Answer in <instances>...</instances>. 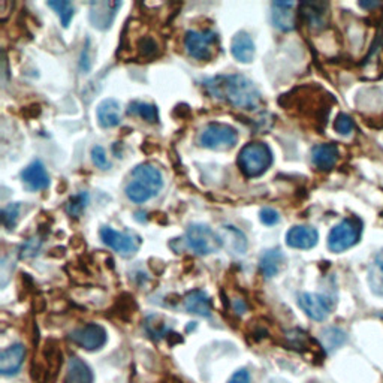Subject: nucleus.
Returning a JSON list of instances; mask_svg holds the SVG:
<instances>
[{
	"label": "nucleus",
	"instance_id": "1",
	"mask_svg": "<svg viewBox=\"0 0 383 383\" xmlns=\"http://www.w3.org/2000/svg\"><path fill=\"white\" fill-rule=\"evenodd\" d=\"M205 90L234 108L254 111L262 105V95L250 78L241 74L217 75L204 81Z\"/></svg>",
	"mask_w": 383,
	"mask_h": 383
},
{
	"label": "nucleus",
	"instance_id": "2",
	"mask_svg": "<svg viewBox=\"0 0 383 383\" xmlns=\"http://www.w3.org/2000/svg\"><path fill=\"white\" fill-rule=\"evenodd\" d=\"M163 188L161 169L151 163H141L132 171V180L124 189L126 196L135 204H144Z\"/></svg>",
	"mask_w": 383,
	"mask_h": 383
},
{
	"label": "nucleus",
	"instance_id": "3",
	"mask_svg": "<svg viewBox=\"0 0 383 383\" xmlns=\"http://www.w3.org/2000/svg\"><path fill=\"white\" fill-rule=\"evenodd\" d=\"M273 163V153L264 143H249L238 154V166L246 177L257 178L268 171Z\"/></svg>",
	"mask_w": 383,
	"mask_h": 383
},
{
	"label": "nucleus",
	"instance_id": "4",
	"mask_svg": "<svg viewBox=\"0 0 383 383\" xmlns=\"http://www.w3.org/2000/svg\"><path fill=\"white\" fill-rule=\"evenodd\" d=\"M200 146L208 150L226 151L235 147L238 141V132L232 126L225 123H210L200 134Z\"/></svg>",
	"mask_w": 383,
	"mask_h": 383
},
{
	"label": "nucleus",
	"instance_id": "5",
	"mask_svg": "<svg viewBox=\"0 0 383 383\" xmlns=\"http://www.w3.org/2000/svg\"><path fill=\"white\" fill-rule=\"evenodd\" d=\"M362 232V222L358 217H347L337 223L328 235V249L342 253L358 243Z\"/></svg>",
	"mask_w": 383,
	"mask_h": 383
},
{
	"label": "nucleus",
	"instance_id": "6",
	"mask_svg": "<svg viewBox=\"0 0 383 383\" xmlns=\"http://www.w3.org/2000/svg\"><path fill=\"white\" fill-rule=\"evenodd\" d=\"M219 36L212 31H189L184 36V48L196 60H210L216 53Z\"/></svg>",
	"mask_w": 383,
	"mask_h": 383
},
{
	"label": "nucleus",
	"instance_id": "7",
	"mask_svg": "<svg viewBox=\"0 0 383 383\" xmlns=\"http://www.w3.org/2000/svg\"><path fill=\"white\" fill-rule=\"evenodd\" d=\"M188 246L201 257H207L222 249V241L219 234L212 231L210 226L203 223H193L186 231Z\"/></svg>",
	"mask_w": 383,
	"mask_h": 383
},
{
	"label": "nucleus",
	"instance_id": "8",
	"mask_svg": "<svg viewBox=\"0 0 383 383\" xmlns=\"http://www.w3.org/2000/svg\"><path fill=\"white\" fill-rule=\"evenodd\" d=\"M99 234H101L104 244L120 253L122 257H131L141 246V238L132 232H117L109 226H104Z\"/></svg>",
	"mask_w": 383,
	"mask_h": 383
},
{
	"label": "nucleus",
	"instance_id": "9",
	"mask_svg": "<svg viewBox=\"0 0 383 383\" xmlns=\"http://www.w3.org/2000/svg\"><path fill=\"white\" fill-rule=\"evenodd\" d=\"M69 338L82 349L97 350L107 343L108 337H107V331L104 326L97 323H89L70 333Z\"/></svg>",
	"mask_w": 383,
	"mask_h": 383
},
{
	"label": "nucleus",
	"instance_id": "10",
	"mask_svg": "<svg viewBox=\"0 0 383 383\" xmlns=\"http://www.w3.org/2000/svg\"><path fill=\"white\" fill-rule=\"evenodd\" d=\"M298 304H300V307L310 319L318 322H322L328 318L333 310V306L328 298L310 292H304L298 296Z\"/></svg>",
	"mask_w": 383,
	"mask_h": 383
},
{
	"label": "nucleus",
	"instance_id": "11",
	"mask_svg": "<svg viewBox=\"0 0 383 383\" xmlns=\"http://www.w3.org/2000/svg\"><path fill=\"white\" fill-rule=\"evenodd\" d=\"M122 8V2H93L90 4V23L99 31H107L114 21L117 11Z\"/></svg>",
	"mask_w": 383,
	"mask_h": 383
},
{
	"label": "nucleus",
	"instance_id": "12",
	"mask_svg": "<svg viewBox=\"0 0 383 383\" xmlns=\"http://www.w3.org/2000/svg\"><path fill=\"white\" fill-rule=\"evenodd\" d=\"M217 234L222 241V247L234 254V257H239V254H244L247 252V238L243 231H239L235 226L225 225L217 231Z\"/></svg>",
	"mask_w": 383,
	"mask_h": 383
},
{
	"label": "nucleus",
	"instance_id": "13",
	"mask_svg": "<svg viewBox=\"0 0 383 383\" xmlns=\"http://www.w3.org/2000/svg\"><path fill=\"white\" fill-rule=\"evenodd\" d=\"M319 241V234L313 226H293L286 234V244L292 249H313Z\"/></svg>",
	"mask_w": 383,
	"mask_h": 383
},
{
	"label": "nucleus",
	"instance_id": "14",
	"mask_svg": "<svg viewBox=\"0 0 383 383\" xmlns=\"http://www.w3.org/2000/svg\"><path fill=\"white\" fill-rule=\"evenodd\" d=\"M21 180L26 188L32 192L44 190L50 186V176L41 161H35L29 166H26L21 173Z\"/></svg>",
	"mask_w": 383,
	"mask_h": 383
},
{
	"label": "nucleus",
	"instance_id": "15",
	"mask_svg": "<svg viewBox=\"0 0 383 383\" xmlns=\"http://www.w3.org/2000/svg\"><path fill=\"white\" fill-rule=\"evenodd\" d=\"M26 357V349L23 345L17 343L6 347L0 355V373L4 376L16 374L23 365Z\"/></svg>",
	"mask_w": 383,
	"mask_h": 383
},
{
	"label": "nucleus",
	"instance_id": "16",
	"mask_svg": "<svg viewBox=\"0 0 383 383\" xmlns=\"http://www.w3.org/2000/svg\"><path fill=\"white\" fill-rule=\"evenodd\" d=\"M338 147L334 143L318 144L311 150V161L320 171H330L338 161Z\"/></svg>",
	"mask_w": 383,
	"mask_h": 383
},
{
	"label": "nucleus",
	"instance_id": "17",
	"mask_svg": "<svg viewBox=\"0 0 383 383\" xmlns=\"http://www.w3.org/2000/svg\"><path fill=\"white\" fill-rule=\"evenodd\" d=\"M293 2H274L273 4V24L281 32H291L296 27V17L293 12Z\"/></svg>",
	"mask_w": 383,
	"mask_h": 383
},
{
	"label": "nucleus",
	"instance_id": "18",
	"mask_svg": "<svg viewBox=\"0 0 383 383\" xmlns=\"http://www.w3.org/2000/svg\"><path fill=\"white\" fill-rule=\"evenodd\" d=\"M97 122L104 129H111V127H116L122 122V108L120 104L116 99H105L97 107L96 111Z\"/></svg>",
	"mask_w": 383,
	"mask_h": 383
},
{
	"label": "nucleus",
	"instance_id": "19",
	"mask_svg": "<svg viewBox=\"0 0 383 383\" xmlns=\"http://www.w3.org/2000/svg\"><path fill=\"white\" fill-rule=\"evenodd\" d=\"M300 11L306 23L313 29H323L328 21V5L326 4H301Z\"/></svg>",
	"mask_w": 383,
	"mask_h": 383
},
{
	"label": "nucleus",
	"instance_id": "20",
	"mask_svg": "<svg viewBox=\"0 0 383 383\" xmlns=\"http://www.w3.org/2000/svg\"><path fill=\"white\" fill-rule=\"evenodd\" d=\"M231 53L241 63H250L254 58V42L247 32H238L231 44Z\"/></svg>",
	"mask_w": 383,
	"mask_h": 383
},
{
	"label": "nucleus",
	"instance_id": "21",
	"mask_svg": "<svg viewBox=\"0 0 383 383\" xmlns=\"http://www.w3.org/2000/svg\"><path fill=\"white\" fill-rule=\"evenodd\" d=\"M184 308L189 313L201 316V318H210L211 316V301L208 295L204 291H192L184 298Z\"/></svg>",
	"mask_w": 383,
	"mask_h": 383
},
{
	"label": "nucleus",
	"instance_id": "22",
	"mask_svg": "<svg viewBox=\"0 0 383 383\" xmlns=\"http://www.w3.org/2000/svg\"><path fill=\"white\" fill-rule=\"evenodd\" d=\"M65 383H93V373L90 367L77 357H70L68 361Z\"/></svg>",
	"mask_w": 383,
	"mask_h": 383
},
{
	"label": "nucleus",
	"instance_id": "23",
	"mask_svg": "<svg viewBox=\"0 0 383 383\" xmlns=\"http://www.w3.org/2000/svg\"><path fill=\"white\" fill-rule=\"evenodd\" d=\"M285 264V254L279 249L266 250L259 261V268L266 279H271L280 273V269Z\"/></svg>",
	"mask_w": 383,
	"mask_h": 383
},
{
	"label": "nucleus",
	"instance_id": "24",
	"mask_svg": "<svg viewBox=\"0 0 383 383\" xmlns=\"http://www.w3.org/2000/svg\"><path fill=\"white\" fill-rule=\"evenodd\" d=\"M320 340H322V345L326 350L334 352L346 343L347 335L345 331L338 330V328H326L322 331Z\"/></svg>",
	"mask_w": 383,
	"mask_h": 383
},
{
	"label": "nucleus",
	"instance_id": "25",
	"mask_svg": "<svg viewBox=\"0 0 383 383\" xmlns=\"http://www.w3.org/2000/svg\"><path fill=\"white\" fill-rule=\"evenodd\" d=\"M129 114L138 116L143 120H146L147 123H158L159 122L158 107L153 105V104H147V102L134 101L129 105Z\"/></svg>",
	"mask_w": 383,
	"mask_h": 383
},
{
	"label": "nucleus",
	"instance_id": "26",
	"mask_svg": "<svg viewBox=\"0 0 383 383\" xmlns=\"http://www.w3.org/2000/svg\"><path fill=\"white\" fill-rule=\"evenodd\" d=\"M89 201H90V198H89L87 192H80L77 195L70 196L68 200V203H66V205H65L68 216L75 217V219L82 216L84 210H86L87 205H89Z\"/></svg>",
	"mask_w": 383,
	"mask_h": 383
},
{
	"label": "nucleus",
	"instance_id": "27",
	"mask_svg": "<svg viewBox=\"0 0 383 383\" xmlns=\"http://www.w3.org/2000/svg\"><path fill=\"white\" fill-rule=\"evenodd\" d=\"M136 51L139 54V58L151 60L156 58V55H158L159 45L154 38L143 36L136 41Z\"/></svg>",
	"mask_w": 383,
	"mask_h": 383
},
{
	"label": "nucleus",
	"instance_id": "28",
	"mask_svg": "<svg viewBox=\"0 0 383 383\" xmlns=\"http://www.w3.org/2000/svg\"><path fill=\"white\" fill-rule=\"evenodd\" d=\"M146 330L149 335H151L154 340H161L162 337L168 335L169 326L166 325L165 319L162 316H149L146 320Z\"/></svg>",
	"mask_w": 383,
	"mask_h": 383
},
{
	"label": "nucleus",
	"instance_id": "29",
	"mask_svg": "<svg viewBox=\"0 0 383 383\" xmlns=\"http://www.w3.org/2000/svg\"><path fill=\"white\" fill-rule=\"evenodd\" d=\"M50 8H53L55 12H58V16L60 17L62 26L68 27L70 20L74 17V5L68 2V0H55V2H48L47 4Z\"/></svg>",
	"mask_w": 383,
	"mask_h": 383
},
{
	"label": "nucleus",
	"instance_id": "30",
	"mask_svg": "<svg viewBox=\"0 0 383 383\" xmlns=\"http://www.w3.org/2000/svg\"><path fill=\"white\" fill-rule=\"evenodd\" d=\"M20 203H11L2 210V223L8 231H12L17 226L18 217H20Z\"/></svg>",
	"mask_w": 383,
	"mask_h": 383
},
{
	"label": "nucleus",
	"instance_id": "31",
	"mask_svg": "<svg viewBox=\"0 0 383 383\" xmlns=\"http://www.w3.org/2000/svg\"><path fill=\"white\" fill-rule=\"evenodd\" d=\"M42 246V239L39 237H32L29 239H26L20 247V258H33L39 253Z\"/></svg>",
	"mask_w": 383,
	"mask_h": 383
},
{
	"label": "nucleus",
	"instance_id": "32",
	"mask_svg": "<svg viewBox=\"0 0 383 383\" xmlns=\"http://www.w3.org/2000/svg\"><path fill=\"white\" fill-rule=\"evenodd\" d=\"M334 131L340 135L343 136H347L353 132V122L352 119L345 114V112H342V114H338L337 119L334 120Z\"/></svg>",
	"mask_w": 383,
	"mask_h": 383
},
{
	"label": "nucleus",
	"instance_id": "33",
	"mask_svg": "<svg viewBox=\"0 0 383 383\" xmlns=\"http://www.w3.org/2000/svg\"><path fill=\"white\" fill-rule=\"evenodd\" d=\"M92 161L99 169H109V166H111V163L107 158V151L101 146H95L92 149Z\"/></svg>",
	"mask_w": 383,
	"mask_h": 383
},
{
	"label": "nucleus",
	"instance_id": "34",
	"mask_svg": "<svg viewBox=\"0 0 383 383\" xmlns=\"http://www.w3.org/2000/svg\"><path fill=\"white\" fill-rule=\"evenodd\" d=\"M259 219L266 226H274V225H277L280 222L279 212L276 210H273V208H264V210H261Z\"/></svg>",
	"mask_w": 383,
	"mask_h": 383
},
{
	"label": "nucleus",
	"instance_id": "35",
	"mask_svg": "<svg viewBox=\"0 0 383 383\" xmlns=\"http://www.w3.org/2000/svg\"><path fill=\"white\" fill-rule=\"evenodd\" d=\"M90 38L86 39V45H84V50L81 53V62H80V68L81 70H84V72H89V70L92 69V60H90Z\"/></svg>",
	"mask_w": 383,
	"mask_h": 383
},
{
	"label": "nucleus",
	"instance_id": "36",
	"mask_svg": "<svg viewBox=\"0 0 383 383\" xmlns=\"http://www.w3.org/2000/svg\"><path fill=\"white\" fill-rule=\"evenodd\" d=\"M230 383H250V374L244 368H241L230 379Z\"/></svg>",
	"mask_w": 383,
	"mask_h": 383
},
{
	"label": "nucleus",
	"instance_id": "37",
	"mask_svg": "<svg viewBox=\"0 0 383 383\" xmlns=\"http://www.w3.org/2000/svg\"><path fill=\"white\" fill-rule=\"evenodd\" d=\"M374 266L376 269L379 271L382 280H383V250H380L377 254H376V258H374Z\"/></svg>",
	"mask_w": 383,
	"mask_h": 383
},
{
	"label": "nucleus",
	"instance_id": "38",
	"mask_svg": "<svg viewBox=\"0 0 383 383\" xmlns=\"http://www.w3.org/2000/svg\"><path fill=\"white\" fill-rule=\"evenodd\" d=\"M244 310H246L244 303L241 300H237L235 301V311H237V313H244Z\"/></svg>",
	"mask_w": 383,
	"mask_h": 383
},
{
	"label": "nucleus",
	"instance_id": "39",
	"mask_svg": "<svg viewBox=\"0 0 383 383\" xmlns=\"http://www.w3.org/2000/svg\"><path fill=\"white\" fill-rule=\"evenodd\" d=\"M360 6L364 9H372V8H377L379 2H360Z\"/></svg>",
	"mask_w": 383,
	"mask_h": 383
}]
</instances>
